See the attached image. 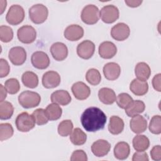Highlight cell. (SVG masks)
Returning <instances> with one entry per match:
<instances>
[{"label":"cell","instance_id":"1","mask_svg":"<svg viewBox=\"0 0 161 161\" xmlns=\"http://www.w3.org/2000/svg\"><path fill=\"white\" fill-rule=\"evenodd\" d=\"M107 120L105 113L99 108H87L80 116V122L86 131L96 132L104 128Z\"/></svg>","mask_w":161,"mask_h":161},{"label":"cell","instance_id":"2","mask_svg":"<svg viewBox=\"0 0 161 161\" xmlns=\"http://www.w3.org/2000/svg\"><path fill=\"white\" fill-rule=\"evenodd\" d=\"M41 101L40 94L36 92L25 91L18 96L19 104L24 108L29 109L36 107Z\"/></svg>","mask_w":161,"mask_h":161},{"label":"cell","instance_id":"3","mask_svg":"<svg viewBox=\"0 0 161 161\" xmlns=\"http://www.w3.org/2000/svg\"><path fill=\"white\" fill-rule=\"evenodd\" d=\"M48 15L47 8L42 4L33 5L29 9V18L35 24H41L45 21Z\"/></svg>","mask_w":161,"mask_h":161},{"label":"cell","instance_id":"4","mask_svg":"<svg viewBox=\"0 0 161 161\" xmlns=\"http://www.w3.org/2000/svg\"><path fill=\"white\" fill-rule=\"evenodd\" d=\"M15 124L19 131L28 132L35 127V121L32 114H30L27 112H23L17 116Z\"/></svg>","mask_w":161,"mask_h":161},{"label":"cell","instance_id":"5","mask_svg":"<svg viewBox=\"0 0 161 161\" xmlns=\"http://www.w3.org/2000/svg\"><path fill=\"white\" fill-rule=\"evenodd\" d=\"M25 15V11L22 6L18 4H13L9 8L6 19L11 25H17L23 21Z\"/></svg>","mask_w":161,"mask_h":161},{"label":"cell","instance_id":"6","mask_svg":"<svg viewBox=\"0 0 161 161\" xmlns=\"http://www.w3.org/2000/svg\"><path fill=\"white\" fill-rule=\"evenodd\" d=\"M80 16L84 23L87 25L96 24L99 19V9L94 4H88L82 9Z\"/></svg>","mask_w":161,"mask_h":161},{"label":"cell","instance_id":"7","mask_svg":"<svg viewBox=\"0 0 161 161\" xmlns=\"http://www.w3.org/2000/svg\"><path fill=\"white\" fill-rule=\"evenodd\" d=\"M119 16L118 8L111 4L104 6L99 12V17L105 23H113L116 21Z\"/></svg>","mask_w":161,"mask_h":161},{"label":"cell","instance_id":"8","mask_svg":"<svg viewBox=\"0 0 161 161\" xmlns=\"http://www.w3.org/2000/svg\"><path fill=\"white\" fill-rule=\"evenodd\" d=\"M18 40L25 44L33 43L36 38V30L30 25H23L17 31Z\"/></svg>","mask_w":161,"mask_h":161},{"label":"cell","instance_id":"9","mask_svg":"<svg viewBox=\"0 0 161 161\" xmlns=\"http://www.w3.org/2000/svg\"><path fill=\"white\" fill-rule=\"evenodd\" d=\"M95 51L94 43L89 40H84L77 47V53L81 58L87 60L92 57Z\"/></svg>","mask_w":161,"mask_h":161},{"label":"cell","instance_id":"10","mask_svg":"<svg viewBox=\"0 0 161 161\" xmlns=\"http://www.w3.org/2000/svg\"><path fill=\"white\" fill-rule=\"evenodd\" d=\"M8 57L13 65H21L26 61V52L22 47H14L9 51Z\"/></svg>","mask_w":161,"mask_h":161},{"label":"cell","instance_id":"11","mask_svg":"<svg viewBox=\"0 0 161 161\" xmlns=\"http://www.w3.org/2000/svg\"><path fill=\"white\" fill-rule=\"evenodd\" d=\"M130 34L129 26L124 23H119L113 26L111 30L112 38L117 41H123L128 38Z\"/></svg>","mask_w":161,"mask_h":161},{"label":"cell","instance_id":"12","mask_svg":"<svg viewBox=\"0 0 161 161\" xmlns=\"http://www.w3.org/2000/svg\"><path fill=\"white\" fill-rule=\"evenodd\" d=\"M33 66L38 69H45L50 65V58L48 55L42 51L34 52L31 57Z\"/></svg>","mask_w":161,"mask_h":161},{"label":"cell","instance_id":"13","mask_svg":"<svg viewBox=\"0 0 161 161\" xmlns=\"http://www.w3.org/2000/svg\"><path fill=\"white\" fill-rule=\"evenodd\" d=\"M59 74L53 70L47 71L43 75L42 84L47 89H52L57 87L60 83Z\"/></svg>","mask_w":161,"mask_h":161},{"label":"cell","instance_id":"14","mask_svg":"<svg viewBox=\"0 0 161 161\" xmlns=\"http://www.w3.org/2000/svg\"><path fill=\"white\" fill-rule=\"evenodd\" d=\"M71 90L74 97L78 100L86 99L91 94L89 87L80 81L74 83L71 87Z\"/></svg>","mask_w":161,"mask_h":161},{"label":"cell","instance_id":"15","mask_svg":"<svg viewBox=\"0 0 161 161\" xmlns=\"http://www.w3.org/2000/svg\"><path fill=\"white\" fill-rule=\"evenodd\" d=\"M111 149V144L106 140L99 139L94 142L91 146L92 153L98 157H104L108 153Z\"/></svg>","mask_w":161,"mask_h":161},{"label":"cell","instance_id":"16","mask_svg":"<svg viewBox=\"0 0 161 161\" xmlns=\"http://www.w3.org/2000/svg\"><path fill=\"white\" fill-rule=\"evenodd\" d=\"M98 52L101 58L109 59L113 58L116 54L117 48L113 42L106 41L99 45Z\"/></svg>","mask_w":161,"mask_h":161},{"label":"cell","instance_id":"17","mask_svg":"<svg viewBox=\"0 0 161 161\" xmlns=\"http://www.w3.org/2000/svg\"><path fill=\"white\" fill-rule=\"evenodd\" d=\"M50 53L55 60L62 61L68 55V48L64 43L55 42L50 47Z\"/></svg>","mask_w":161,"mask_h":161},{"label":"cell","instance_id":"18","mask_svg":"<svg viewBox=\"0 0 161 161\" xmlns=\"http://www.w3.org/2000/svg\"><path fill=\"white\" fill-rule=\"evenodd\" d=\"M64 35V37L69 41H77L83 36L84 29L78 25H71L65 29Z\"/></svg>","mask_w":161,"mask_h":161},{"label":"cell","instance_id":"19","mask_svg":"<svg viewBox=\"0 0 161 161\" xmlns=\"http://www.w3.org/2000/svg\"><path fill=\"white\" fill-rule=\"evenodd\" d=\"M121 73V67L117 63L109 62L103 67V74L105 78L109 80L117 79Z\"/></svg>","mask_w":161,"mask_h":161},{"label":"cell","instance_id":"20","mask_svg":"<svg viewBox=\"0 0 161 161\" xmlns=\"http://www.w3.org/2000/svg\"><path fill=\"white\" fill-rule=\"evenodd\" d=\"M130 126L133 133H142L147 130V121L143 116L138 114L132 117L130 121Z\"/></svg>","mask_w":161,"mask_h":161},{"label":"cell","instance_id":"21","mask_svg":"<svg viewBox=\"0 0 161 161\" xmlns=\"http://www.w3.org/2000/svg\"><path fill=\"white\" fill-rule=\"evenodd\" d=\"M51 101L57 104L66 106L71 102V96L65 90H57L54 91L50 96Z\"/></svg>","mask_w":161,"mask_h":161},{"label":"cell","instance_id":"22","mask_svg":"<svg viewBox=\"0 0 161 161\" xmlns=\"http://www.w3.org/2000/svg\"><path fill=\"white\" fill-rule=\"evenodd\" d=\"M130 89L136 96H143L148 91V84L147 81L134 79L130 84Z\"/></svg>","mask_w":161,"mask_h":161},{"label":"cell","instance_id":"23","mask_svg":"<svg viewBox=\"0 0 161 161\" xmlns=\"http://www.w3.org/2000/svg\"><path fill=\"white\" fill-rule=\"evenodd\" d=\"M145 104L140 100H133L125 109V113L129 117H133L145 111Z\"/></svg>","mask_w":161,"mask_h":161},{"label":"cell","instance_id":"24","mask_svg":"<svg viewBox=\"0 0 161 161\" xmlns=\"http://www.w3.org/2000/svg\"><path fill=\"white\" fill-rule=\"evenodd\" d=\"M98 97L104 104H112L116 101V96L114 91L109 87H103L99 90Z\"/></svg>","mask_w":161,"mask_h":161},{"label":"cell","instance_id":"25","mask_svg":"<svg viewBox=\"0 0 161 161\" xmlns=\"http://www.w3.org/2000/svg\"><path fill=\"white\" fill-rule=\"evenodd\" d=\"M135 74L138 79L142 81H146L150 76L151 70L147 63L141 62L136 65Z\"/></svg>","mask_w":161,"mask_h":161},{"label":"cell","instance_id":"26","mask_svg":"<svg viewBox=\"0 0 161 161\" xmlns=\"http://www.w3.org/2000/svg\"><path fill=\"white\" fill-rule=\"evenodd\" d=\"M130 153V147L125 142H118L114 148V157L118 160H125L128 158Z\"/></svg>","mask_w":161,"mask_h":161},{"label":"cell","instance_id":"27","mask_svg":"<svg viewBox=\"0 0 161 161\" xmlns=\"http://www.w3.org/2000/svg\"><path fill=\"white\" fill-rule=\"evenodd\" d=\"M124 126L123 119L118 116H112L109 119L108 130L113 135H118L123 131Z\"/></svg>","mask_w":161,"mask_h":161},{"label":"cell","instance_id":"28","mask_svg":"<svg viewBox=\"0 0 161 161\" xmlns=\"http://www.w3.org/2000/svg\"><path fill=\"white\" fill-rule=\"evenodd\" d=\"M132 143L134 149L137 152L145 151L150 146L149 139L143 135H136L133 139Z\"/></svg>","mask_w":161,"mask_h":161},{"label":"cell","instance_id":"29","mask_svg":"<svg viewBox=\"0 0 161 161\" xmlns=\"http://www.w3.org/2000/svg\"><path fill=\"white\" fill-rule=\"evenodd\" d=\"M21 80L25 86L31 89L36 87L38 84V77L37 75L31 71L24 72L21 76Z\"/></svg>","mask_w":161,"mask_h":161},{"label":"cell","instance_id":"30","mask_svg":"<svg viewBox=\"0 0 161 161\" xmlns=\"http://www.w3.org/2000/svg\"><path fill=\"white\" fill-rule=\"evenodd\" d=\"M45 110L48 120L50 121L58 119L62 113V109L60 106L53 103L48 104Z\"/></svg>","mask_w":161,"mask_h":161},{"label":"cell","instance_id":"31","mask_svg":"<svg viewBox=\"0 0 161 161\" xmlns=\"http://www.w3.org/2000/svg\"><path fill=\"white\" fill-rule=\"evenodd\" d=\"M86 134L79 128H75L70 135V140L75 145H82L86 143Z\"/></svg>","mask_w":161,"mask_h":161},{"label":"cell","instance_id":"32","mask_svg":"<svg viewBox=\"0 0 161 161\" xmlns=\"http://www.w3.org/2000/svg\"><path fill=\"white\" fill-rule=\"evenodd\" d=\"M14 113V107L13 104L4 101L0 103V118L1 119H8L11 118Z\"/></svg>","mask_w":161,"mask_h":161},{"label":"cell","instance_id":"33","mask_svg":"<svg viewBox=\"0 0 161 161\" xmlns=\"http://www.w3.org/2000/svg\"><path fill=\"white\" fill-rule=\"evenodd\" d=\"M86 80L92 86L98 85L101 80V75L98 70L96 69H90L86 74Z\"/></svg>","mask_w":161,"mask_h":161},{"label":"cell","instance_id":"34","mask_svg":"<svg viewBox=\"0 0 161 161\" xmlns=\"http://www.w3.org/2000/svg\"><path fill=\"white\" fill-rule=\"evenodd\" d=\"M73 123L70 119H65L62 121L58 126V133L62 136H67L72 131Z\"/></svg>","mask_w":161,"mask_h":161},{"label":"cell","instance_id":"35","mask_svg":"<svg viewBox=\"0 0 161 161\" xmlns=\"http://www.w3.org/2000/svg\"><path fill=\"white\" fill-rule=\"evenodd\" d=\"M14 133L12 125L8 123L0 124V140L4 141L10 138Z\"/></svg>","mask_w":161,"mask_h":161},{"label":"cell","instance_id":"36","mask_svg":"<svg viewBox=\"0 0 161 161\" xmlns=\"http://www.w3.org/2000/svg\"><path fill=\"white\" fill-rule=\"evenodd\" d=\"M32 116L34 118L35 123L38 125H43L48 123V119L45 113V110L42 108H38L35 109L33 113Z\"/></svg>","mask_w":161,"mask_h":161},{"label":"cell","instance_id":"37","mask_svg":"<svg viewBox=\"0 0 161 161\" xmlns=\"http://www.w3.org/2000/svg\"><path fill=\"white\" fill-rule=\"evenodd\" d=\"M148 128L150 131L155 135H159L161 133V116L160 115L153 116L149 123Z\"/></svg>","mask_w":161,"mask_h":161},{"label":"cell","instance_id":"38","mask_svg":"<svg viewBox=\"0 0 161 161\" xmlns=\"http://www.w3.org/2000/svg\"><path fill=\"white\" fill-rule=\"evenodd\" d=\"M4 87L7 92L10 94H16L20 89V85L17 79L10 78L6 80Z\"/></svg>","mask_w":161,"mask_h":161},{"label":"cell","instance_id":"39","mask_svg":"<svg viewBox=\"0 0 161 161\" xmlns=\"http://www.w3.org/2000/svg\"><path fill=\"white\" fill-rule=\"evenodd\" d=\"M13 38V31L10 26L1 25L0 26V39L3 42L8 43Z\"/></svg>","mask_w":161,"mask_h":161},{"label":"cell","instance_id":"40","mask_svg":"<svg viewBox=\"0 0 161 161\" xmlns=\"http://www.w3.org/2000/svg\"><path fill=\"white\" fill-rule=\"evenodd\" d=\"M131 96L128 93L122 92L118 95L116 97V103L118 106L121 109H125L133 101Z\"/></svg>","mask_w":161,"mask_h":161},{"label":"cell","instance_id":"41","mask_svg":"<svg viewBox=\"0 0 161 161\" xmlns=\"http://www.w3.org/2000/svg\"><path fill=\"white\" fill-rule=\"evenodd\" d=\"M71 161H87V156L82 150H77L73 152L70 157Z\"/></svg>","mask_w":161,"mask_h":161},{"label":"cell","instance_id":"42","mask_svg":"<svg viewBox=\"0 0 161 161\" xmlns=\"http://www.w3.org/2000/svg\"><path fill=\"white\" fill-rule=\"evenodd\" d=\"M10 71L8 62L4 58L0 59V77L1 78L7 76Z\"/></svg>","mask_w":161,"mask_h":161},{"label":"cell","instance_id":"43","mask_svg":"<svg viewBox=\"0 0 161 161\" xmlns=\"http://www.w3.org/2000/svg\"><path fill=\"white\" fill-rule=\"evenodd\" d=\"M150 155L152 158L153 160L159 161L161 160V147L160 145H155L154 146L151 151H150Z\"/></svg>","mask_w":161,"mask_h":161},{"label":"cell","instance_id":"44","mask_svg":"<svg viewBox=\"0 0 161 161\" xmlns=\"http://www.w3.org/2000/svg\"><path fill=\"white\" fill-rule=\"evenodd\" d=\"M133 161H148V157L147 153L143 151V152H135L132 157Z\"/></svg>","mask_w":161,"mask_h":161},{"label":"cell","instance_id":"45","mask_svg":"<svg viewBox=\"0 0 161 161\" xmlns=\"http://www.w3.org/2000/svg\"><path fill=\"white\" fill-rule=\"evenodd\" d=\"M160 80H161V74H156L153 79H152V86L155 90L160 92L161 88H160Z\"/></svg>","mask_w":161,"mask_h":161},{"label":"cell","instance_id":"46","mask_svg":"<svg viewBox=\"0 0 161 161\" xmlns=\"http://www.w3.org/2000/svg\"><path fill=\"white\" fill-rule=\"evenodd\" d=\"M125 3L129 7L136 8L139 6L142 3V1H125Z\"/></svg>","mask_w":161,"mask_h":161},{"label":"cell","instance_id":"47","mask_svg":"<svg viewBox=\"0 0 161 161\" xmlns=\"http://www.w3.org/2000/svg\"><path fill=\"white\" fill-rule=\"evenodd\" d=\"M0 90H1V99L0 101L3 102L4 101V100L5 99V98L7 96V91L5 88V87H4L2 84H0Z\"/></svg>","mask_w":161,"mask_h":161}]
</instances>
